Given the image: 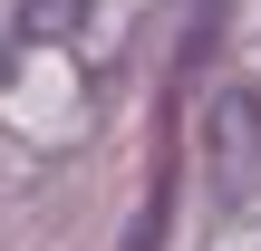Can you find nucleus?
<instances>
[{"label":"nucleus","mask_w":261,"mask_h":251,"mask_svg":"<svg viewBox=\"0 0 261 251\" xmlns=\"http://www.w3.org/2000/svg\"><path fill=\"white\" fill-rule=\"evenodd\" d=\"M213 145H223V193L242 203V193L261 184V106L242 97V87H232V97L213 106Z\"/></svg>","instance_id":"nucleus-1"}]
</instances>
